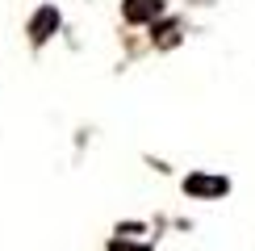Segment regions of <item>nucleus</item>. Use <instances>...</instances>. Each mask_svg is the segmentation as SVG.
Returning <instances> with one entry per match:
<instances>
[{
    "mask_svg": "<svg viewBox=\"0 0 255 251\" xmlns=\"http://www.w3.org/2000/svg\"><path fill=\"white\" fill-rule=\"evenodd\" d=\"M55 29H59V8H50V4H46V8H38L34 21H29V34H34V42H46Z\"/></svg>",
    "mask_w": 255,
    "mask_h": 251,
    "instance_id": "f03ea898",
    "label": "nucleus"
},
{
    "mask_svg": "<svg viewBox=\"0 0 255 251\" xmlns=\"http://www.w3.org/2000/svg\"><path fill=\"white\" fill-rule=\"evenodd\" d=\"M226 188H230V180H226V176H205V172H193V176L184 180V193H188V197H222Z\"/></svg>",
    "mask_w": 255,
    "mask_h": 251,
    "instance_id": "f257e3e1",
    "label": "nucleus"
},
{
    "mask_svg": "<svg viewBox=\"0 0 255 251\" xmlns=\"http://www.w3.org/2000/svg\"><path fill=\"white\" fill-rule=\"evenodd\" d=\"M159 8H163L159 0H126L122 13H126V21H155Z\"/></svg>",
    "mask_w": 255,
    "mask_h": 251,
    "instance_id": "7ed1b4c3",
    "label": "nucleus"
},
{
    "mask_svg": "<svg viewBox=\"0 0 255 251\" xmlns=\"http://www.w3.org/2000/svg\"><path fill=\"white\" fill-rule=\"evenodd\" d=\"M109 251H151V247H142V243H126V239H113Z\"/></svg>",
    "mask_w": 255,
    "mask_h": 251,
    "instance_id": "20e7f679",
    "label": "nucleus"
}]
</instances>
